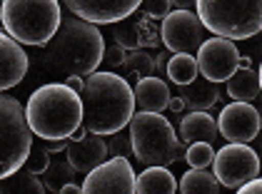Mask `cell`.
<instances>
[{"mask_svg":"<svg viewBox=\"0 0 262 194\" xmlns=\"http://www.w3.org/2000/svg\"><path fill=\"white\" fill-rule=\"evenodd\" d=\"M40 47V67L48 75L62 80L70 75L88 78L98 70L105 53V42L98 25L80 18H62L55 35Z\"/></svg>","mask_w":262,"mask_h":194,"instance_id":"6da1fadb","label":"cell"},{"mask_svg":"<svg viewBox=\"0 0 262 194\" xmlns=\"http://www.w3.org/2000/svg\"><path fill=\"white\" fill-rule=\"evenodd\" d=\"M82 125L93 135H115L130 122L135 112V97L127 80L102 70L90 72L82 82Z\"/></svg>","mask_w":262,"mask_h":194,"instance_id":"7a4b0ae2","label":"cell"},{"mask_svg":"<svg viewBox=\"0 0 262 194\" xmlns=\"http://www.w3.org/2000/svg\"><path fill=\"white\" fill-rule=\"evenodd\" d=\"M25 119L40 139H70L82 125L80 92L65 82L40 85L25 102Z\"/></svg>","mask_w":262,"mask_h":194,"instance_id":"3957f363","label":"cell"},{"mask_svg":"<svg viewBox=\"0 0 262 194\" xmlns=\"http://www.w3.org/2000/svg\"><path fill=\"white\" fill-rule=\"evenodd\" d=\"M60 0H3L0 25L20 45L40 47L60 28Z\"/></svg>","mask_w":262,"mask_h":194,"instance_id":"277c9868","label":"cell"},{"mask_svg":"<svg viewBox=\"0 0 262 194\" xmlns=\"http://www.w3.org/2000/svg\"><path fill=\"white\" fill-rule=\"evenodd\" d=\"M130 144H133V155L135 159L150 167V164H160L170 167L175 162H180L185 155V144L180 137L175 135L170 119H165L160 112H133L130 122Z\"/></svg>","mask_w":262,"mask_h":194,"instance_id":"5b68a950","label":"cell"},{"mask_svg":"<svg viewBox=\"0 0 262 194\" xmlns=\"http://www.w3.org/2000/svg\"><path fill=\"white\" fill-rule=\"evenodd\" d=\"M202 28L227 40L255 38L262 30V0H195Z\"/></svg>","mask_w":262,"mask_h":194,"instance_id":"8992f818","label":"cell"},{"mask_svg":"<svg viewBox=\"0 0 262 194\" xmlns=\"http://www.w3.org/2000/svg\"><path fill=\"white\" fill-rule=\"evenodd\" d=\"M33 147V130L20 100L0 92V179L18 172Z\"/></svg>","mask_w":262,"mask_h":194,"instance_id":"52a82bcc","label":"cell"},{"mask_svg":"<svg viewBox=\"0 0 262 194\" xmlns=\"http://www.w3.org/2000/svg\"><path fill=\"white\" fill-rule=\"evenodd\" d=\"M210 164L215 167V179L227 189H237L242 182L260 177L257 152L247 147V142H230L220 147Z\"/></svg>","mask_w":262,"mask_h":194,"instance_id":"ba28073f","label":"cell"},{"mask_svg":"<svg viewBox=\"0 0 262 194\" xmlns=\"http://www.w3.org/2000/svg\"><path fill=\"white\" fill-rule=\"evenodd\" d=\"M195 60H198V72H202V78L220 85L222 80H227L240 67V50L232 40L215 35V38L202 40Z\"/></svg>","mask_w":262,"mask_h":194,"instance_id":"9c48e42d","label":"cell"},{"mask_svg":"<svg viewBox=\"0 0 262 194\" xmlns=\"http://www.w3.org/2000/svg\"><path fill=\"white\" fill-rule=\"evenodd\" d=\"M133 189H135V172L127 157L102 159L98 167H93L85 175L82 182L85 194H130Z\"/></svg>","mask_w":262,"mask_h":194,"instance_id":"30bf717a","label":"cell"},{"mask_svg":"<svg viewBox=\"0 0 262 194\" xmlns=\"http://www.w3.org/2000/svg\"><path fill=\"white\" fill-rule=\"evenodd\" d=\"M202 22L192 10H170L160 25V40L170 53H192L202 42Z\"/></svg>","mask_w":262,"mask_h":194,"instance_id":"8fae6325","label":"cell"},{"mask_svg":"<svg viewBox=\"0 0 262 194\" xmlns=\"http://www.w3.org/2000/svg\"><path fill=\"white\" fill-rule=\"evenodd\" d=\"M215 125H217V132L230 142H252L260 135V112L255 105L235 100L220 110Z\"/></svg>","mask_w":262,"mask_h":194,"instance_id":"7c38bea8","label":"cell"},{"mask_svg":"<svg viewBox=\"0 0 262 194\" xmlns=\"http://www.w3.org/2000/svg\"><path fill=\"white\" fill-rule=\"evenodd\" d=\"M113 40L122 50H147V47H160V28L155 20L147 18L140 8L130 13L127 18L115 22L113 28Z\"/></svg>","mask_w":262,"mask_h":194,"instance_id":"4fadbf2b","label":"cell"},{"mask_svg":"<svg viewBox=\"0 0 262 194\" xmlns=\"http://www.w3.org/2000/svg\"><path fill=\"white\" fill-rule=\"evenodd\" d=\"M65 8L80 20L93 25H107L127 18L140 8V0H62Z\"/></svg>","mask_w":262,"mask_h":194,"instance_id":"5bb4252c","label":"cell"},{"mask_svg":"<svg viewBox=\"0 0 262 194\" xmlns=\"http://www.w3.org/2000/svg\"><path fill=\"white\" fill-rule=\"evenodd\" d=\"M30 58L25 55L23 45L13 40L8 33H0V92L20 85L28 75Z\"/></svg>","mask_w":262,"mask_h":194,"instance_id":"9a60e30c","label":"cell"},{"mask_svg":"<svg viewBox=\"0 0 262 194\" xmlns=\"http://www.w3.org/2000/svg\"><path fill=\"white\" fill-rule=\"evenodd\" d=\"M65 157H68V162L75 167V172L88 175L93 167H98L102 159L107 157V142L102 139V135L88 132L82 139H70V142H68Z\"/></svg>","mask_w":262,"mask_h":194,"instance_id":"2e32d148","label":"cell"},{"mask_svg":"<svg viewBox=\"0 0 262 194\" xmlns=\"http://www.w3.org/2000/svg\"><path fill=\"white\" fill-rule=\"evenodd\" d=\"M133 97H135V107L142 112H162L170 100V87L162 78L150 75V78H142L135 82Z\"/></svg>","mask_w":262,"mask_h":194,"instance_id":"e0dca14e","label":"cell"},{"mask_svg":"<svg viewBox=\"0 0 262 194\" xmlns=\"http://www.w3.org/2000/svg\"><path fill=\"white\" fill-rule=\"evenodd\" d=\"M217 139V125L215 117L207 110H190L180 119V142H215Z\"/></svg>","mask_w":262,"mask_h":194,"instance_id":"ac0fdd59","label":"cell"},{"mask_svg":"<svg viewBox=\"0 0 262 194\" xmlns=\"http://www.w3.org/2000/svg\"><path fill=\"white\" fill-rule=\"evenodd\" d=\"M138 194H175L178 192V179L167 167L150 164L142 169V175L135 177V189Z\"/></svg>","mask_w":262,"mask_h":194,"instance_id":"d6986e66","label":"cell"},{"mask_svg":"<svg viewBox=\"0 0 262 194\" xmlns=\"http://www.w3.org/2000/svg\"><path fill=\"white\" fill-rule=\"evenodd\" d=\"M180 97L187 110H210L220 100V87H217V82L195 78L180 85Z\"/></svg>","mask_w":262,"mask_h":194,"instance_id":"ffe728a7","label":"cell"},{"mask_svg":"<svg viewBox=\"0 0 262 194\" xmlns=\"http://www.w3.org/2000/svg\"><path fill=\"white\" fill-rule=\"evenodd\" d=\"M227 95L232 100L250 102L260 95V72L255 67H237L227 78Z\"/></svg>","mask_w":262,"mask_h":194,"instance_id":"44dd1931","label":"cell"},{"mask_svg":"<svg viewBox=\"0 0 262 194\" xmlns=\"http://www.w3.org/2000/svg\"><path fill=\"white\" fill-rule=\"evenodd\" d=\"M178 192L182 194H217L220 192V182L215 175H210L205 167H192L180 177L178 182Z\"/></svg>","mask_w":262,"mask_h":194,"instance_id":"7402d4cb","label":"cell"},{"mask_svg":"<svg viewBox=\"0 0 262 194\" xmlns=\"http://www.w3.org/2000/svg\"><path fill=\"white\" fill-rule=\"evenodd\" d=\"M42 189H45L42 179H38V175H33L23 167L10 177L0 179V192L8 194H42Z\"/></svg>","mask_w":262,"mask_h":194,"instance_id":"603a6c76","label":"cell"},{"mask_svg":"<svg viewBox=\"0 0 262 194\" xmlns=\"http://www.w3.org/2000/svg\"><path fill=\"white\" fill-rule=\"evenodd\" d=\"M40 177H42L45 189L58 194L62 189V184H68V182L75 179V167L68 162V157H65V159H50L48 167L40 172Z\"/></svg>","mask_w":262,"mask_h":194,"instance_id":"cb8c5ba5","label":"cell"},{"mask_svg":"<svg viewBox=\"0 0 262 194\" xmlns=\"http://www.w3.org/2000/svg\"><path fill=\"white\" fill-rule=\"evenodd\" d=\"M165 78L172 80L175 85H185V82L195 80L198 78V60L192 58V53H175L172 58H167Z\"/></svg>","mask_w":262,"mask_h":194,"instance_id":"d4e9b609","label":"cell"},{"mask_svg":"<svg viewBox=\"0 0 262 194\" xmlns=\"http://www.w3.org/2000/svg\"><path fill=\"white\" fill-rule=\"evenodd\" d=\"M122 72H125V80H133V82L150 78V75H155V58L147 50H127L125 62H122Z\"/></svg>","mask_w":262,"mask_h":194,"instance_id":"484cf974","label":"cell"},{"mask_svg":"<svg viewBox=\"0 0 262 194\" xmlns=\"http://www.w3.org/2000/svg\"><path fill=\"white\" fill-rule=\"evenodd\" d=\"M182 157L190 167H207L215 157V147H212V142H190V144H185Z\"/></svg>","mask_w":262,"mask_h":194,"instance_id":"4316f807","label":"cell"},{"mask_svg":"<svg viewBox=\"0 0 262 194\" xmlns=\"http://www.w3.org/2000/svg\"><path fill=\"white\" fill-rule=\"evenodd\" d=\"M48 162H50V152H45L42 147H30V152H28L25 162H23V169H28L33 175H40L42 169L48 167Z\"/></svg>","mask_w":262,"mask_h":194,"instance_id":"83f0119b","label":"cell"},{"mask_svg":"<svg viewBox=\"0 0 262 194\" xmlns=\"http://www.w3.org/2000/svg\"><path fill=\"white\" fill-rule=\"evenodd\" d=\"M170 0H140V10L152 20H162L170 13Z\"/></svg>","mask_w":262,"mask_h":194,"instance_id":"f1b7e54d","label":"cell"},{"mask_svg":"<svg viewBox=\"0 0 262 194\" xmlns=\"http://www.w3.org/2000/svg\"><path fill=\"white\" fill-rule=\"evenodd\" d=\"M107 152H110L113 157H130V155H133L130 137L115 132V135H113V139H110V144H107Z\"/></svg>","mask_w":262,"mask_h":194,"instance_id":"f546056e","label":"cell"},{"mask_svg":"<svg viewBox=\"0 0 262 194\" xmlns=\"http://www.w3.org/2000/svg\"><path fill=\"white\" fill-rule=\"evenodd\" d=\"M125 55H127V50H122L120 45H105V53H102V62L107 65V67H120L122 62H125Z\"/></svg>","mask_w":262,"mask_h":194,"instance_id":"4dcf8cb0","label":"cell"},{"mask_svg":"<svg viewBox=\"0 0 262 194\" xmlns=\"http://www.w3.org/2000/svg\"><path fill=\"white\" fill-rule=\"evenodd\" d=\"M260 189H262V179H260V177H252V179L242 182L240 187H237V192H240V194H257Z\"/></svg>","mask_w":262,"mask_h":194,"instance_id":"1f68e13d","label":"cell"},{"mask_svg":"<svg viewBox=\"0 0 262 194\" xmlns=\"http://www.w3.org/2000/svg\"><path fill=\"white\" fill-rule=\"evenodd\" d=\"M68 142H70V139H42L40 147L45 150V152L53 155V152H62V150L68 147Z\"/></svg>","mask_w":262,"mask_h":194,"instance_id":"d6a6232c","label":"cell"},{"mask_svg":"<svg viewBox=\"0 0 262 194\" xmlns=\"http://www.w3.org/2000/svg\"><path fill=\"white\" fill-rule=\"evenodd\" d=\"M167 58H170V55H167L165 50H162L160 55L155 58V72H158V78H165V67H167Z\"/></svg>","mask_w":262,"mask_h":194,"instance_id":"836d02e7","label":"cell"},{"mask_svg":"<svg viewBox=\"0 0 262 194\" xmlns=\"http://www.w3.org/2000/svg\"><path fill=\"white\" fill-rule=\"evenodd\" d=\"M62 82H65L68 87H73L75 92H80V90H82V82H85V80H82L80 75H70V78H65Z\"/></svg>","mask_w":262,"mask_h":194,"instance_id":"e575fe53","label":"cell"},{"mask_svg":"<svg viewBox=\"0 0 262 194\" xmlns=\"http://www.w3.org/2000/svg\"><path fill=\"white\" fill-rule=\"evenodd\" d=\"M167 110H172V112H182L185 110V102H182V97H172L167 100Z\"/></svg>","mask_w":262,"mask_h":194,"instance_id":"d590c367","label":"cell"},{"mask_svg":"<svg viewBox=\"0 0 262 194\" xmlns=\"http://www.w3.org/2000/svg\"><path fill=\"white\" fill-rule=\"evenodd\" d=\"M62 194H82V184H75V182H68V184H62Z\"/></svg>","mask_w":262,"mask_h":194,"instance_id":"8d00e7d4","label":"cell"},{"mask_svg":"<svg viewBox=\"0 0 262 194\" xmlns=\"http://www.w3.org/2000/svg\"><path fill=\"white\" fill-rule=\"evenodd\" d=\"M170 5H175L178 10H192L195 8V0H170Z\"/></svg>","mask_w":262,"mask_h":194,"instance_id":"74e56055","label":"cell"},{"mask_svg":"<svg viewBox=\"0 0 262 194\" xmlns=\"http://www.w3.org/2000/svg\"><path fill=\"white\" fill-rule=\"evenodd\" d=\"M85 135H88V130H85V125H80V127H78V130L70 135V139H82Z\"/></svg>","mask_w":262,"mask_h":194,"instance_id":"f35d334b","label":"cell"},{"mask_svg":"<svg viewBox=\"0 0 262 194\" xmlns=\"http://www.w3.org/2000/svg\"><path fill=\"white\" fill-rule=\"evenodd\" d=\"M240 67H252V60H250V58H240Z\"/></svg>","mask_w":262,"mask_h":194,"instance_id":"ab89813d","label":"cell"},{"mask_svg":"<svg viewBox=\"0 0 262 194\" xmlns=\"http://www.w3.org/2000/svg\"><path fill=\"white\" fill-rule=\"evenodd\" d=\"M0 8H3V0H0Z\"/></svg>","mask_w":262,"mask_h":194,"instance_id":"60d3db41","label":"cell"}]
</instances>
